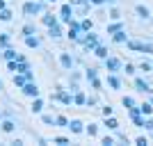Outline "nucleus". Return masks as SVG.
Returning <instances> with one entry per match:
<instances>
[{
    "label": "nucleus",
    "instance_id": "obj_3",
    "mask_svg": "<svg viewBox=\"0 0 153 146\" xmlns=\"http://www.w3.org/2000/svg\"><path fill=\"white\" fill-rule=\"evenodd\" d=\"M21 91L25 96H30V98H37V96H41V91H39V87H37V82L32 80V82H25L23 87H21Z\"/></svg>",
    "mask_w": 153,
    "mask_h": 146
},
{
    "label": "nucleus",
    "instance_id": "obj_23",
    "mask_svg": "<svg viewBox=\"0 0 153 146\" xmlns=\"http://www.w3.org/2000/svg\"><path fill=\"white\" fill-rule=\"evenodd\" d=\"M123 30V23H119V21H114V23H110L108 25V34H114V32Z\"/></svg>",
    "mask_w": 153,
    "mask_h": 146
},
{
    "label": "nucleus",
    "instance_id": "obj_34",
    "mask_svg": "<svg viewBox=\"0 0 153 146\" xmlns=\"http://www.w3.org/2000/svg\"><path fill=\"white\" fill-rule=\"evenodd\" d=\"M87 80H91V78H98V69H87Z\"/></svg>",
    "mask_w": 153,
    "mask_h": 146
},
{
    "label": "nucleus",
    "instance_id": "obj_36",
    "mask_svg": "<svg viewBox=\"0 0 153 146\" xmlns=\"http://www.w3.org/2000/svg\"><path fill=\"white\" fill-rule=\"evenodd\" d=\"M89 82H91V89H101V87H103V82L98 80V78H91Z\"/></svg>",
    "mask_w": 153,
    "mask_h": 146
},
{
    "label": "nucleus",
    "instance_id": "obj_46",
    "mask_svg": "<svg viewBox=\"0 0 153 146\" xmlns=\"http://www.w3.org/2000/svg\"><path fill=\"white\" fill-rule=\"evenodd\" d=\"M91 5H103V2H105V0H89Z\"/></svg>",
    "mask_w": 153,
    "mask_h": 146
},
{
    "label": "nucleus",
    "instance_id": "obj_15",
    "mask_svg": "<svg viewBox=\"0 0 153 146\" xmlns=\"http://www.w3.org/2000/svg\"><path fill=\"white\" fill-rule=\"evenodd\" d=\"M112 39H114V44H126V41H128V34H126V30H119V32L112 34Z\"/></svg>",
    "mask_w": 153,
    "mask_h": 146
},
{
    "label": "nucleus",
    "instance_id": "obj_21",
    "mask_svg": "<svg viewBox=\"0 0 153 146\" xmlns=\"http://www.w3.org/2000/svg\"><path fill=\"white\" fill-rule=\"evenodd\" d=\"M25 82H27V78L23 76V73H14V84H16V87H19V89L23 87V84H25Z\"/></svg>",
    "mask_w": 153,
    "mask_h": 146
},
{
    "label": "nucleus",
    "instance_id": "obj_12",
    "mask_svg": "<svg viewBox=\"0 0 153 146\" xmlns=\"http://www.w3.org/2000/svg\"><path fill=\"white\" fill-rule=\"evenodd\" d=\"M48 37H53V39H59V37H62V27H59V23L48 25Z\"/></svg>",
    "mask_w": 153,
    "mask_h": 146
},
{
    "label": "nucleus",
    "instance_id": "obj_42",
    "mask_svg": "<svg viewBox=\"0 0 153 146\" xmlns=\"http://www.w3.org/2000/svg\"><path fill=\"white\" fill-rule=\"evenodd\" d=\"M142 53H153V46L151 44H144V46H142Z\"/></svg>",
    "mask_w": 153,
    "mask_h": 146
},
{
    "label": "nucleus",
    "instance_id": "obj_48",
    "mask_svg": "<svg viewBox=\"0 0 153 146\" xmlns=\"http://www.w3.org/2000/svg\"><path fill=\"white\" fill-rule=\"evenodd\" d=\"M41 2H55V0H41Z\"/></svg>",
    "mask_w": 153,
    "mask_h": 146
},
{
    "label": "nucleus",
    "instance_id": "obj_10",
    "mask_svg": "<svg viewBox=\"0 0 153 146\" xmlns=\"http://www.w3.org/2000/svg\"><path fill=\"white\" fill-rule=\"evenodd\" d=\"M32 112H34V114H41V112H44V101H41V96H37V98H32Z\"/></svg>",
    "mask_w": 153,
    "mask_h": 146
},
{
    "label": "nucleus",
    "instance_id": "obj_28",
    "mask_svg": "<svg viewBox=\"0 0 153 146\" xmlns=\"http://www.w3.org/2000/svg\"><path fill=\"white\" fill-rule=\"evenodd\" d=\"M137 103H135L133 96H123V107H135Z\"/></svg>",
    "mask_w": 153,
    "mask_h": 146
},
{
    "label": "nucleus",
    "instance_id": "obj_43",
    "mask_svg": "<svg viewBox=\"0 0 153 146\" xmlns=\"http://www.w3.org/2000/svg\"><path fill=\"white\" fill-rule=\"evenodd\" d=\"M110 19H114V21H119V19H121V16H119V12H117V9H112V12H110Z\"/></svg>",
    "mask_w": 153,
    "mask_h": 146
},
{
    "label": "nucleus",
    "instance_id": "obj_45",
    "mask_svg": "<svg viewBox=\"0 0 153 146\" xmlns=\"http://www.w3.org/2000/svg\"><path fill=\"white\" fill-rule=\"evenodd\" d=\"M85 105H96V98H94V96H89V98H87V103H85Z\"/></svg>",
    "mask_w": 153,
    "mask_h": 146
},
{
    "label": "nucleus",
    "instance_id": "obj_18",
    "mask_svg": "<svg viewBox=\"0 0 153 146\" xmlns=\"http://www.w3.org/2000/svg\"><path fill=\"white\" fill-rule=\"evenodd\" d=\"M135 12H137V16H140V19H151V12H149L144 5H137V7H135Z\"/></svg>",
    "mask_w": 153,
    "mask_h": 146
},
{
    "label": "nucleus",
    "instance_id": "obj_26",
    "mask_svg": "<svg viewBox=\"0 0 153 146\" xmlns=\"http://www.w3.org/2000/svg\"><path fill=\"white\" fill-rule=\"evenodd\" d=\"M23 37H30V34H37V30H34V25H32V23H27V25H23Z\"/></svg>",
    "mask_w": 153,
    "mask_h": 146
},
{
    "label": "nucleus",
    "instance_id": "obj_50",
    "mask_svg": "<svg viewBox=\"0 0 153 146\" xmlns=\"http://www.w3.org/2000/svg\"><path fill=\"white\" fill-rule=\"evenodd\" d=\"M0 121H2V114H0Z\"/></svg>",
    "mask_w": 153,
    "mask_h": 146
},
{
    "label": "nucleus",
    "instance_id": "obj_9",
    "mask_svg": "<svg viewBox=\"0 0 153 146\" xmlns=\"http://www.w3.org/2000/svg\"><path fill=\"white\" fill-rule=\"evenodd\" d=\"M41 23H44V25L48 27V25H55V23H59V19L55 16V14H48V12H44V16H41Z\"/></svg>",
    "mask_w": 153,
    "mask_h": 146
},
{
    "label": "nucleus",
    "instance_id": "obj_6",
    "mask_svg": "<svg viewBox=\"0 0 153 146\" xmlns=\"http://www.w3.org/2000/svg\"><path fill=\"white\" fill-rule=\"evenodd\" d=\"M135 89H137V91H142V94H151V91H153L151 84H149L146 80H142V78H135Z\"/></svg>",
    "mask_w": 153,
    "mask_h": 146
},
{
    "label": "nucleus",
    "instance_id": "obj_49",
    "mask_svg": "<svg viewBox=\"0 0 153 146\" xmlns=\"http://www.w3.org/2000/svg\"><path fill=\"white\" fill-rule=\"evenodd\" d=\"M0 89H2V80H0Z\"/></svg>",
    "mask_w": 153,
    "mask_h": 146
},
{
    "label": "nucleus",
    "instance_id": "obj_16",
    "mask_svg": "<svg viewBox=\"0 0 153 146\" xmlns=\"http://www.w3.org/2000/svg\"><path fill=\"white\" fill-rule=\"evenodd\" d=\"M91 53H94V55H96L98 59H105V57H108V48H105V46H101V44L96 46V48H94Z\"/></svg>",
    "mask_w": 153,
    "mask_h": 146
},
{
    "label": "nucleus",
    "instance_id": "obj_24",
    "mask_svg": "<svg viewBox=\"0 0 153 146\" xmlns=\"http://www.w3.org/2000/svg\"><path fill=\"white\" fill-rule=\"evenodd\" d=\"M25 46L27 48H39V39L34 34H30V37H25Z\"/></svg>",
    "mask_w": 153,
    "mask_h": 146
},
{
    "label": "nucleus",
    "instance_id": "obj_25",
    "mask_svg": "<svg viewBox=\"0 0 153 146\" xmlns=\"http://www.w3.org/2000/svg\"><path fill=\"white\" fill-rule=\"evenodd\" d=\"M12 16H14V14L9 12L7 7H5V9H0V21H2V23H9V21H12Z\"/></svg>",
    "mask_w": 153,
    "mask_h": 146
},
{
    "label": "nucleus",
    "instance_id": "obj_27",
    "mask_svg": "<svg viewBox=\"0 0 153 146\" xmlns=\"http://www.w3.org/2000/svg\"><path fill=\"white\" fill-rule=\"evenodd\" d=\"M55 126L66 128V126H69V119H66V116H62V114H59V116H55Z\"/></svg>",
    "mask_w": 153,
    "mask_h": 146
},
{
    "label": "nucleus",
    "instance_id": "obj_22",
    "mask_svg": "<svg viewBox=\"0 0 153 146\" xmlns=\"http://www.w3.org/2000/svg\"><path fill=\"white\" fill-rule=\"evenodd\" d=\"M105 126H108L110 130H117V128H119V121H117L114 116L110 114V116H105Z\"/></svg>",
    "mask_w": 153,
    "mask_h": 146
},
{
    "label": "nucleus",
    "instance_id": "obj_1",
    "mask_svg": "<svg viewBox=\"0 0 153 146\" xmlns=\"http://www.w3.org/2000/svg\"><path fill=\"white\" fill-rule=\"evenodd\" d=\"M46 12V2H41V0H30V2H25L23 5V14H25L27 19H32V16H37V14H44Z\"/></svg>",
    "mask_w": 153,
    "mask_h": 146
},
{
    "label": "nucleus",
    "instance_id": "obj_19",
    "mask_svg": "<svg viewBox=\"0 0 153 146\" xmlns=\"http://www.w3.org/2000/svg\"><path fill=\"white\" fill-rule=\"evenodd\" d=\"M2 57H5L7 62H9V59H16V57H19V53L14 50V48H9V46H7L5 50H2Z\"/></svg>",
    "mask_w": 153,
    "mask_h": 146
},
{
    "label": "nucleus",
    "instance_id": "obj_44",
    "mask_svg": "<svg viewBox=\"0 0 153 146\" xmlns=\"http://www.w3.org/2000/svg\"><path fill=\"white\" fill-rule=\"evenodd\" d=\"M112 114V107H110V105H105V107H103V116H110Z\"/></svg>",
    "mask_w": 153,
    "mask_h": 146
},
{
    "label": "nucleus",
    "instance_id": "obj_20",
    "mask_svg": "<svg viewBox=\"0 0 153 146\" xmlns=\"http://www.w3.org/2000/svg\"><path fill=\"white\" fill-rule=\"evenodd\" d=\"M78 25H80V32H89L91 27H94V23H91V19H82Z\"/></svg>",
    "mask_w": 153,
    "mask_h": 146
},
{
    "label": "nucleus",
    "instance_id": "obj_32",
    "mask_svg": "<svg viewBox=\"0 0 153 146\" xmlns=\"http://www.w3.org/2000/svg\"><path fill=\"white\" fill-rule=\"evenodd\" d=\"M41 121H44L46 126H55V116H51V114H44V116H41Z\"/></svg>",
    "mask_w": 153,
    "mask_h": 146
},
{
    "label": "nucleus",
    "instance_id": "obj_8",
    "mask_svg": "<svg viewBox=\"0 0 153 146\" xmlns=\"http://www.w3.org/2000/svg\"><path fill=\"white\" fill-rule=\"evenodd\" d=\"M59 64H62V69L71 71L73 69V57H71L69 53H62V55H59Z\"/></svg>",
    "mask_w": 153,
    "mask_h": 146
},
{
    "label": "nucleus",
    "instance_id": "obj_38",
    "mask_svg": "<svg viewBox=\"0 0 153 146\" xmlns=\"http://www.w3.org/2000/svg\"><path fill=\"white\" fill-rule=\"evenodd\" d=\"M135 144H137V146H146L149 139H146V137H137V139H135Z\"/></svg>",
    "mask_w": 153,
    "mask_h": 146
},
{
    "label": "nucleus",
    "instance_id": "obj_47",
    "mask_svg": "<svg viewBox=\"0 0 153 146\" xmlns=\"http://www.w3.org/2000/svg\"><path fill=\"white\" fill-rule=\"evenodd\" d=\"M0 9H5V0H0Z\"/></svg>",
    "mask_w": 153,
    "mask_h": 146
},
{
    "label": "nucleus",
    "instance_id": "obj_33",
    "mask_svg": "<svg viewBox=\"0 0 153 146\" xmlns=\"http://www.w3.org/2000/svg\"><path fill=\"white\" fill-rule=\"evenodd\" d=\"M9 46V34H0V48H7Z\"/></svg>",
    "mask_w": 153,
    "mask_h": 146
},
{
    "label": "nucleus",
    "instance_id": "obj_5",
    "mask_svg": "<svg viewBox=\"0 0 153 146\" xmlns=\"http://www.w3.org/2000/svg\"><path fill=\"white\" fill-rule=\"evenodd\" d=\"M59 21H64V23H71V21H73V5H62V9H59Z\"/></svg>",
    "mask_w": 153,
    "mask_h": 146
},
{
    "label": "nucleus",
    "instance_id": "obj_29",
    "mask_svg": "<svg viewBox=\"0 0 153 146\" xmlns=\"http://www.w3.org/2000/svg\"><path fill=\"white\" fill-rule=\"evenodd\" d=\"M126 44H128V48H130V50H142V46H144L142 41H126Z\"/></svg>",
    "mask_w": 153,
    "mask_h": 146
},
{
    "label": "nucleus",
    "instance_id": "obj_7",
    "mask_svg": "<svg viewBox=\"0 0 153 146\" xmlns=\"http://www.w3.org/2000/svg\"><path fill=\"white\" fill-rule=\"evenodd\" d=\"M71 130V133H76V135H80V133H85V126H82V121H78V119H71L69 121V126H66Z\"/></svg>",
    "mask_w": 153,
    "mask_h": 146
},
{
    "label": "nucleus",
    "instance_id": "obj_2",
    "mask_svg": "<svg viewBox=\"0 0 153 146\" xmlns=\"http://www.w3.org/2000/svg\"><path fill=\"white\" fill-rule=\"evenodd\" d=\"M103 64H105V69L110 71V73H119V71H121V59L119 57H105L103 59Z\"/></svg>",
    "mask_w": 153,
    "mask_h": 146
},
{
    "label": "nucleus",
    "instance_id": "obj_4",
    "mask_svg": "<svg viewBox=\"0 0 153 146\" xmlns=\"http://www.w3.org/2000/svg\"><path fill=\"white\" fill-rule=\"evenodd\" d=\"M55 101H59L62 105H73V96L69 94V91H64V89H57V94L53 96Z\"/></svg>",
    "mask_w": 153,
    "mask_h": 146
},
{
    "label": "nucleus",
    "instance_id": "obj_30",
    "mask_svg": "<svg viewBox=\"0 0 153 146\" xmlns=\"http://www.w3.org/2000/svg\"><path fill=\"white\" fill-rule=\"evenodd\" d=\"M130 119H133V123H135L137 128H144V116H142V114H137V116H130Z\"/></svg>",
    "mask_w": 153,
    "mask_h": 146
},
{
    "label": "nucleus",
    "instance_id": "obj_31",
    "mask_svg": "<svg viewBox=\"0 0 153 146\" xmlns=\"http://www.w3.org/2000/svg\"><path fill=\"white\" fill-rule=\"evenodd\" d=\"M85 130H87V135H89V137H94V135L98 133V126H96V123H89V126L85 128Z\"/></svg>",
    "mask_w": 153,
    "mask_h": 146
},
{
    "label": "nucleus",
    "instance_id": "obj_37",
    "mask_svg": "<svg viewBox=\"0 0 153 146\" xmlns=\"http://www.w3.org/2000/svg\"><path fill=\"white\" fill-rule=\"evenodd\" d=\"M140 71H144V73H149V71H153V66H151V64H149V62H142V64H140Z\"/></svg>",
    "mask_w": 153,
    "mask_h": 146
},
{
    "label": "nucleus",
    "instance_id": "obj_13",
    "mask_svg": "<svg viewBox=\"0 0 153 146\" xmlns=\"http://www.w3.org/2000/svg\"><path fill=\"white\" fill-rule=\"evenodd\" d=\"M108 84L112 89H121V80H119V76H117V73H110V76H108Z\"/></svg>",
    "mask_w": 153,
    "mask_h": 146
},
{
    "label": "nucleus",
    "instance_id": "obj_41",
    "mask_svg": "<svg viewBox=\"0 0 153 146\" xmlns=\"http://www.w3.org/2000/svg\"><path fill=\"white\" fill-rule=\"evenodd\" d=\"M101 144H105V146H112V144H114V139H112V137H103V142H101Z\"/></svg>",
    "mask_w": 153,
    "mask_h": 146
},
{
    "label": "nucleus",
    "instance_id": "obj_17",
    "mask_svg": "<svg viewBox=\"0 0 153 146\" xmlns=\"http://www.w3.org/2000/svg\"><path fill=\"white\" fill-rule=\"evenodd\" d=\"M140 112H142V116H151L153 114V103H142Z\"/></svg>",
    "mask_w": 153,
    "mask_h": 146
},
{
    "label": "nucleus",
    "instance_id": "obj_39",
    "mask_svg": "<svg viewBox=\"0 0 153 146\" xmlns=\"http://www.w3.org/2000/svg\"><path fill=\"white\" fill-rule=\"evenodd\" d=\"M144 128L153 133V119H144Z\"/></svg>",
    "mask_w": 153,
    "mask_h": 146
},
{
    "label": "nucleus",
    "instance_id": "obj_35",
    "mask_svg": "<svg viewBox=\"0 0 153 146\" xmlns=\"http://www.w3.org/2000/svg\"><path fill=\"white\" fill-rule=\"evenodd\" d=\"M55 144H59V146H66V144H71V139H66V137H55Z\"/></svg>",
    "mask_w": 153,
    "mask_h": 146
},
{
    "label": "nucleus",
    "instance_id": "obj_40",
    "mask_svg": "<svg viewBox=\"0 0 153 146\" xmlns=\"http://www.w3.org/2000/svg\"><path fill=\"white\" fill-rule=\"evenodd\" d=\"M123 71H126L128 76H133V73H135V66H133V64H126V66H123Z\"/></svg>",
    "mask_w": 153,
    "mask_h": 146
},
{
    "label": "nucleus",
    "instance_id": "obj_14",
    "mask_svg": "<svg viewBox=\"0 0 153 146\" xmlns=\"http://www.w3.org/2000/svg\"><path fill=\"white\" fill-rule=\"evenodd\" d=\"M85 103H87V96H85L80 89L73 91V105H85Z\"/></svg>",
    "mask_w": 153,
    "mask_h": 146
},
{
    "label": "nucleus",
    "instance_id": "obj_11",
    "mask_svg": "<svg viewBox=\"0 0 153 146\" xmlns=\"http://www.w3.org/2000/svg\"><path fill=\"white\" fill-rule=\"evenodd\" d=\"M0 128H2V133H14L16 130V123L12 119H2L0 121Z\"/></svg>",
    "mask_w": 153,
    "mask_h": 146
}]
</instances>
